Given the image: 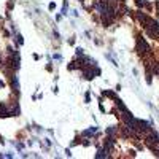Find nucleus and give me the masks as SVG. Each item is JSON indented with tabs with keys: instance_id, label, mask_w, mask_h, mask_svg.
I'll return each instance as SVG.
<instances>
[{
	"instance_id": "8",
	"label": "nucleus",
	"mask_w": 159,
	"mask_h": 159,
	"mask_svg": "<svg viewBox=\"0 0 159 159\" xmlns=\"http://www.w3.org/2000/svg\"><path fill=\"white\" fill-rule=\"evenodd\" d=\"M81 2H83V0H81Z\"/></svg>"
},
{
	"instance_id": "4",
	"label": "nucleus",
	"mask_w": 159,
	"mask_h": 159,
	"mask_svg": "<svg viewBox=\"0 0 159 159\" xmlns=\"http://www.w3.org/2000/svg\"><path fill=\"white\" fill-rule=\"evenodd\" d=\"M113 132H115V127H108V129H107V134H110V135H111Z\"/></svg>"
},
{
	"instance_id": "6",
	"label": "nucleus",
	"mask_w": 159,
	"mask_h": 159,
	"mask_svg": "<svg viewBox=\"0 0 159 159\" xmlns=\"http://www.w3.org/2000/svg\"><path fill=\"white\" fill-rule=\"evenodd\" d=\"M3 86V81H0V88H2Z\"/></svg>"
},
{
	"instance_id": "5",
	"label": "nucleus",
	"mask_w": 159,
	"mask_h": 159,
	"mask_svg": "<svg viewBox=\"0 0 159 159\" xmlns=\"http://www.w3.org/2000/svg\"><path fill=\"white\" fill-rule=\"evenodd\" d=\"M77 54L81 56V54H83V49H81V48H77Z\"/></svg>"
},
{
	"instance_id": "2",
	"label": "nucleus",
	"mask_w": 159,
	"mask_h": 159,
	"mask_svg": "<svg viewBox=\"0 0 159 159\" xmlns=\"http://www.w3.org/2000/svg\"><path fill=\"white\" fill-rule=\"evenodd\" d=\"M102 94L107 96V97H111V99H116V97H115V92H111V91H104Z\"/></svg>"
},
{
	"instance_id": "7",
	"label": "nucleus",
	"mask_w": 159,
	"mask_h": 159,
	"mask_svg": "<svg viewBox=\"0 0 159 159\" xmlns=\"http://www.w3.org/2000/svg\"><path fill=\"white\" fill-rule=\"evenodd\" d=\"M0 64H2V59H0Z\"/></svg>"
},
{
	"instance_id": "1",
	"label": "nucleus",
	"mask_w": 159,
	"mask_h": 159,
	"mask_svg": "<svg viewBox=\"0 0 159 159\" xmlns=\"http://www.w3.org/2000/svg\"><path fill=\"white\" fill-rule=\"evenodd\" d=\"M137 49H138V53H140V54H146V53L149 51L146 41L142 38V37H138V40H137Z\"/></svg>"
},
{
	"instance_id": "3",
	"label": "nucleus",
	"mask_w": 159,
	"mask_h": 159,
	"mask_svg": "<svg viewBox=\"0 0 159 159\" xmlns=\"http://www.w3.org/2000/svg\"><path fill=\"white\" fill-rule=\"evenodd\" d=\"M13 86H14L16 91L19 89V83H18V78H16V77H13Z\"/></svg>"
}]
</instances>
